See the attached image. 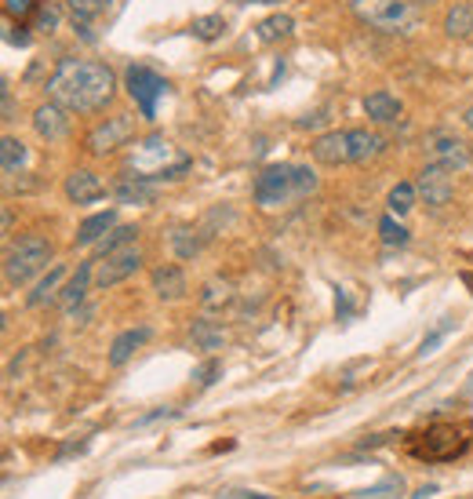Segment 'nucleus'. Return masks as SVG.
Returning <instances> with one entry per match:
<instances>
[{
    "instance_id": "nucleus-37",
    "label": "nucleus",
    "mask_w": 473,
    "mask_h": 499,
    "mask_svg": "<svg viewBox=\"0 0 473 499\" xmlns=\"http://www.w3.org/2000/svg\"><path fill=\"white\" fill-rule=\"evenodd\" d=\"M37 7H40L37 0H4V15H7L11 22H15V18H29Z\"/></svg>"
},
{
    "instance_id": "nucleus-16",
    "label": "nucleus",
    "mask_w": 473,
    "mask_h": 499,
    "mask_svg": "<svg viewBox=\"0 0 473 499\" xmlns=\"http://www.w3.org/2000/svg\"><path fill=\"white\" fill-rule=\"evenodd\" d=\"M150 281H153V292H157V299H164V303H179V299L186 295V273H183L175 262H164V266H157V270L150 273Z\"/></svg>"
},
{
    "instance_id": "nucleus-44",
    "label": "nucleus",
    "mask_w": 473,
    "mask_h": 499,
    "mask_svg": "<svg viewBox=\"0 0 473 499\" xmlns=\"http://www.w3.org/2000/svg\"><path fill=\"white\" fill-rule=\"evenodd\" d=\"M463 121H467V128H470V132H473V106H470V110H467V113H463Z\"/></svg>"
},
{
    "instance_id": "nucleus-5",
    "label": "nucleus",
    "mask_w": 473,
    "mask_h": 499,
    "mask_svg": "<svg viewBox=\"0 0 473 499\" xmlns=\"http://www.w3.org/2000/svg\"><path fill=\"white\" fill-rule=\"evenodd\" d=\"M353 11L361 22H368L379 33H415L419 29V7L412 0H353Z\"/></svg>"
},
{
    "instance_id": "nucleus-9",
    "label": "nucleus",
    "mask_w": 473,
    "mask_h": 499,
    "mask_svg": "<svg viewBox=\"0 0 473 499\" xmlns=\"http://www.w3.org/2000/svg\"><path fill=\"white\" fill-rule=\"evenodd\" d=\"M131 139H135V113H113V117L99 121V124L88 132L84 150H88L91 157H106V154L128 146Z\"/></svg>"
},
{
    "instance_id": "nucleus-7",
    "label": "nucleus",
    "mask_w": 473,
    "mask_h": 499,
    "mask_svg": "<svg viewBox=\"0 0 473 499\" xmlns=\"http://www.w3.org/2000/svg\"><path fill=\"white\" fill-rule=\"evenodd\" d=\"M124 88H128V95L135 99L142 121H157V102L164 99L168 80H164L157 69H150V66H128V73H124Z\"/></svg>"
},
{
    "instance_id": "nucleus-10",
    "label": "nucleus",
    "mask_w": 473,
    "mask_h": 499,
    "mask_svg": "<svg viewBox=\"0 0 473 499\" xmlns=\"http://www.w3.org/2000/svg\"><path fill=\"white\" fill-rule=\"evenodd\" d=\"M139 270H142V251L135 249V245H128V249L113 251L106 259H95V288L110 292L121 281H128L131 273H139Z\"/></svg>"
},
{
    "instance_id": "nucleus-20",
    "label": "nucleus",
    "mask_w": 473,
    "mask_h": 499,
    "mask_svg": "<svg viewBox=\"0 0 473 499\" xmlns=\"http://www.w3.org/2000/svg\"><path fill=\"white\" fill-rule=\"evenodd\" d=\"M117 201L121 205H150L153 197H157V183H150V179H139V175H124L121 183H117Z\"/></svg>"
},
{
    "instance_id": "nucleus-30",
    "label": "nucleus",
    "mask_w": 473,
    "mask_h": 499,
    "mask_svg": "<svg viewBox=\"0 0 473 499\" xmlns=\"http://www.w3.org/2000/svg\"><path fill=\"white\" fill-rule=\"evenodd\" d=\"M58 22H62V7H58L55 0H47V4H40V7L33 11V29H37V33H55Z\"/></svg>"
},
{
    "instance_id": "nucleus-13",
    "label": "nucleus",
    "mask_w": 473,
    "mask_h": 499,
    "mask_svg": "<svg viewBox=\"0 0 473 499\" xmlns=\"http://www.w3.org/2000/svg\"><path fill=\"white\" fill-rule=\"evenodd\" d=\"M62 190H66V197H69L73 205H95V201H102V197H106V183H102L95 172H88V168L69 172Z\"/></svg>"
},
{
    "instance_id": "nucleus-19",
    "label": "nucleus",
    "mask_w": 473,
    "mask_h": 499,
    "mask_svg": "<svg viewBox=\"0 0 473 499\" xmlns=\"http://www.w3.org/2000/svg\"><path fill=\"white\" fill-rule=\"evenodd\" d=\"M150 335H153V332H150L146 324H139V328H128V332H121V335L113 339V346H110V365H113V368H124V365H128V361L135 357V350H139V346H142V343H146Z\"/></svg>"
},
{
    "instance_id": "nucleus-36",
    "label": "nucleus",
    "mask_w": 473,
    "mask_h": 499,
    "mask_svg": "<svg viewBox=\"0 0 473 499\" xmlns=\"http://www.w3.org/2000/svg\"><path fill=\"white\" fill-rule=\"evenodd\" d=\"M401 493V478H386V482H379V485H372V489H364L361 499H390Z\"/></svg>"
},
{
    "instance_id": "nucleus-32",
    "label": "nucleus",
    "mask_w": 473,
    "mask_h": 499,
    "mask_svg": "<svg viewBox=\"0 0 473 499\" xmlns=\"http://www.w3.org/2000/svg\"><path fill=\"white\" fill-rule=\"evenodd\" d=\"M415 194H419V190H415L412 183H397V186L390 190V212H394V216H408L412 205H415Z\"/></svg>"
},
{
    "instance_id": "nucleus-12",
    "label": "nucleus",
    "mask_w": 473,
    "mask_h": 499,
    "mask_svg": "<svg viewBox=\"0 0 473 499\" xmlns=\"http://www.w3.org/2000/svg\"><path fill=\"white\" fill-rule=\"evenodd\" d=\"M415 190L426 197L430 208H445V205L452 201V194H456V183H452V172H448V168H441V165H426V168L419 172Z\"/></svg>"
},
{
    "instance_id": "nucleus-2",
    "label": "nucleus",
    "mask_w": 473,
    "mask_h": 499,
    "mask_svg": "<svg viewBox=\"0 0 473 499\" xmlns=\"http://www.w3.org/2000/svg\"><path fill=\"white\" fill-rule=\"evenodd\" d=\"M190 157L168 143L164 135H146V139H135V146L128 150V172L139 175V179H150V183H161V179H183L190 172Z\"/></svg>"
},
{
    "instance_id": "nucleus-24",
    "label": "nucleus",
    "mask_w": 473,
    "mask_h": 499,
    "mask_svg": "<svg viewBox=\"0 0 473 499\" xmlns=\"http://www.w3.org/2000/svg\"><path fill=\"white\" fill-rule=\"evenodd\" d=\"M0 168H4V175H15L26 168V143L22 139H15V135L0 139Z\"/></svg>"
},
{
    "instance_id": "nucleus-39",
    "label": "nucleus",
    "mask_w": 473,
    "mask_h": 499,
    "mask_svg": "<svg viewBox=\"0 0 473 499\" xmlns=\"http://www.w3.org/2000/svg\"><path fill=\"white\" fill-rule=\"evenodd\" d=\"M0 121H4V124H7V121H15V95H11V88H7V84H4V117H0Z\"/></svg>"
},
{
    "instance_id": "nucleus-18",
    "label": "nucleus",
    "mask_w": 473,
    "mask_h": 499,
    "mask_svg": "<svg viewBox=\"0 0 473 499\" xmlns=\"http://www.w3.org/2000/svg\"><path fill=\"white\" fill-rule=\"evenodd\" d=\"M364 117L372 121V124H397L401 121V113H405V106L390 95V91H372V95H364Z\"/></svg>"
},
{
    "instance_id": "nucleus-38",
    "label": "nucleus",
    "mask_w": 473,
    "mask_h": 499,
    "mask_svg": "<svg viewBox=\"0 0 473 499\" xmlns=\"http://www.w3.org/2000/svg\"><path fill=\"white\" fill-rule=\"evenodd\" d=\"M219 376H223V361H205V365L197 368V376H194V379H197L201 387H212Z\"/></svg>"
},
{
    "instance_id": "nucleus-28",
    "label": "nucleus",
    "mask_w": 473,
    "mask_h": 499,
    "mask_svg": "<svg viewBox=\"0 0 473 499\" xmlns=\"http://www.w3.org/2000/svg\"><path fill=\"white\" fill-rule=\"evenodd\" d=\"M230 299H234V284H230V281H208L205 292H201V306H205V310H219V306H226Z\"/></svg>"
},
{
    "instance_id": "nucleus-17",
    "label": "nucleus",
    "mask_w": 473,
    "mask_h": 499,
    "mask_svg": "<svg viewBox=\"0 0 473 499\" xmlns=\"http://www.w3.org/2000/svg\"><path fill=\"white\" fill-rule=\"evenodd\" d=\"M91 270H95V259L80 262L77 273L62 284V292H58V306H62L66 313H77V310H80V303H84V295H88V284H91Z\"/></svg>"
},
{
    "instance_id": "nucleus-14",
    "label": "nucleus",
    "mask_w": 473,
    "mask_h": 499,
    "mask_svg": "<svg viewBox=\"0 0 473 499\" xmlns=\"http://www.w3.org/2000/svg\"><path fill=\"white\" fill-rule=\"evenodd\" d=\"M346 146H350V165H368L386 150V139L372 128H346Z\"/></svg>"
},
{
    "instance_id": "nucleus-40",
    "label": "nucleus",
    "mask_w": 473,
    "mask_h": 499,
    "mask_svg": "<svg viewBox=\"0 0 473 499\" xmlns=\"http://www.w3.org/2000/svg\"><path fill=\"white\" fill-rule=\"evenodd\" d=\"M219 499H273V496H266V493H247V489H230V493H223Z\"/></svg>"
},
{
    "instance_id": "nucleus-33",
    "label": "nucleus",
    "mask_w": 473,
    "mask_h": 499,
    "mask_svg": "<svg viewBox=\"0 0 473 499\" xmlns=\"http://www.w3.org/2000/svg\"><path fill=\"white\" fill-rule=\"evenodd\" d=\"M379 238H383V245H390V249H394V245H397V249L408 245V230H405L394 216H386V219L379 223Z\"/></svg>"
},
{
    "instance_id": "nucleus-15",
    "label": "nucleus",
    "mask_w": 473,
    "mask_h": 499,
    "mask_svg": "<svg viewBox=\"0 0 473 499\" xmlns=\"http://www.w3.org/2000/svg\"><path fill=\"white\" fill-rule=\"evenodd\" d=\"M313 161L324 165V168H339V165H350V146H346V128L339 132H324L317 143H313Z\"/></svg>"
},
{
    "instance_id": "nucleus-29",
    "label": "nucleus",
    "mask_w": 473,
    "mask_h": 499,
    "mask_svg": "<svg viewBox=\"0 0 473 499\" xmlns=\"http://www.w3.org/2000/svg\"><path fill=\"white\" fill-rule=\"evenodd\" d=\"M102 7H106V0H66V11H69V18H73V26L95 22V18L102 15Z\"/></svg>"
},
{
    "instance_id": "nucleus-4",
    "label": "nucleus",
    "mask_w": 473,
    "mask_h": 499,
    "mask_svg": "<svg viewBox=\"0 0 473 499\" xmlns=\"http://www.w3.org/2000/svg\"><path fill=\"white\" fill-rule=\"evenodd\" d=\"M470 430L463 423H430L426 430H415L408 438V456L419 463H452L467 456Z\"/></svg>"
},
{
    "instance_id": "nucleus-46",
    "label": "nucleus",
    "mask_w": 473,
    "mask_h": 499,
    "mask_svg": "<svg viewBox=\"0 0 473 499\" xmlns=\"http://www.w3.org/2000/svg\"><path fill=\"white\" fill-rule=\"evenodd\" d=\"M106 4H110V0H106Z\"/></svg>"
},
{
    "instance_id": "nucleus-6",
    "label": "nucleus",
    "mask_w": 473,
    "mask_h": 499,
    "mask_svg": "<svg viewBox=\"0 0 473 499\" xmlns=\"http://www.w3.org/2000/svg\"><path fill=\"white\" fill-rule=\"evenodd\" d=\"M47 262H51L47 238L26 234V238H18V241L7 249V255H4V281H7L11 288H22V284L33 281L40 270H47Z\"/></svg>"
},
{
    "instance_id": "nucleus-11",
    "label": "nucleus",
    "mask_w": 473,
    "mask_h": 499,
    "mask_svg": "<svg viewBox=\"0 0 473 499\" xmlns=\"http://www.w3.org/2000/svg\"><path fill=\"white\" fill-rule=\"evenodd\" d=\"M33 132H37V139H44L47 146H51V143H62V139L69 135V110H66L62 102H55V99L40 102V106L33 110Z\"/></svg>"
},
{
    "instance_id": "nucleus-22",
    "label": "nucleus",
    "mask_w": 473,
    "mask_h": 499,
    "mask_svg": "<svg viewBox=\"0 0 473 499\" xmlns=\"http://www.w3.org/2000/svg\"><path fill=\"white\" fill-rule=\"evenodd\" d=\"M445 33L452 40H467L473 37V4H452L445 11Z\"/></svg>"
},
{
    "instance_id": "nucleus-43",
    "label": "nucleus",
    "mask_w": 473,
    "mask_h": 499,
    "mask_svg": "<svg viewBox=\"0 0 473 499\" xmlns=\"http://www.w3.org/2000/svg\"><path fill=\"white\" fill-rule=\"evenodd\" d=\"M434 493H437V485H423V489H419V493H415L412 499H430Z\"/></svg>"
},
{
    "instance_id": "nucleus-8",
    "label": "nucleus",
    "mask_w": 473,
    "mask_h": 499,
    "mask_svg": "<svg viewBox=\"0 0 473 499\" xmlns=\"http://www.w3.org/2000/svg\"><path fill=\"white\" fill-rule=\"evenodd\" d=\"M423 150H426V161H430V165H441V168H448L452 175H456V172H467L473 165V150L467 146V139H459L456 132H445V128L426 132Z\"/></svg>"
},
{
    "instance_id": "nucleus-35",
    "label": "nucleus",
    "mask_w": 473,
    "mask_h": 499,
    "mask_svg": "<svg viewBox=\"0 0 473 499\" xmlns=\"http://www.w3.org/2000/svg\"><path fill=\"white\" fill-rule=\"evenodd\" d=\"M452 328H456V321H445V324H437V328H434V332L423 339V346H419V357H430V354H434V350L445 343V335H448Z\"/></svg>"
},
{
    "instance_id": "nucleus-3",
    "label": "nucleus",
    "mask_w": 473,
    "mask_h": 499,
    "mask_svg": "<svg viewBox=\"0 0 473 499\" xmlns=\"http://www.w3.org/2000/svg\"><path fill=\"white\" fill-rule=\"evenodd\" d=\"M317 190V172L306 165H269L255 175V205L258 208H288L291 201Z\"/></svg>"
},
{
    "instance_id": "nucleus-1",
    "label": "nucleus",
    "mask_w": 473,
    "mask_h": 499,
    "mask_svg": "<svg viewBox=\"0 0 473 499\" xmlns=\"http://www.w3.org/2000/svg\"><path fill=\"white\" fill-rule=\"evenodd\" d=\"M44 88L47 99L62 102L69 113H99L117 95V73L95 58H62Z\"/></svg>"
},
{
    "instance_id": "nucleus-31",
    "label": "nucleus",
    "mask_w": 473,
    "mask_h": 499,
    "mask_svg": "<svg viewBox=\"0 0 473 499\" xmlns=\"http://www.w3.org/2000/svg\"><path fill=\"white\" fill-rule=\"evenodd\" d=\"M190 29H194L197 40H219L226 33V18L223 15H201V18H194Z\"/></svg>"
},
{
    "instance_id": "nucleus-41",
    "label": "nucleus",
    "mask_w": 473,
    "mask_h": 499,
    "mask_svg": "<svg viewBox=\"0 0 473 499\" xmlns=\"http://www.w3.org/2000/svg\"><path fill=\"white\" fill-rule=\"evenodd\" d=\"M7 44H18V48H26V44H29V37H26V33H15V26H7Z\"/></svg>"
},
{
    "instance_id": "nucleus-27",
    "label": "nucleus",
    "mask_w": 473,
    "mask_h": 499,
    "mask_svg": "<svg viewBox=\"0 0 473 499\" xmlns=\"http://www.w3.org/2000/svg\"><path fill=\"white\" fill-rule=\"evenodd\" d=\"M223 328L215 324V321H194V343H197V350H219L223 346Z\"/></svg>"
},
{
    "instance_id": "nucleus-45",
    "label": "nucleus",
    "mask_w": 473,
    "mask_h": 499,
    "mask_svg": "<svg viewBox=\"0 0 473 499\" xmlns=\"http://www.w3.org/2000/svg\"><path fill=\"white\" fill-rule=\"evenodd\" d=\"M236 4H280V0H236Z\"/></svg>"
},
{
    "instance_id": "nucleus-21",
    "label": "nucleus",
    "mask_w": 473,
    "mask_h": 499,
    "mask_svg": "<svg viewBox=\"0 0 473 499\" xmlns=\"http://www.w3.org/2000/svg\"><path fill=\"white\" fill-rule=\"evenodd\" d=\"M117 227V212H99V216H88L80 227H77V245L80 249H91V245H99L110 230Z\"/></svg>"
},
{
    "instance_id": "nucleus-26",
    "label": "nucleus",
    "mask_w": 473,
    "mask_h": 499,
    "mask_svg": "<svg viewBox=\"0 0 473 499\" xmlns=\"http://www.w3.org/2000/svg\"><path fill=\"white\" fill-rule=\"evenodd\" d=\"M135 238H139V230H135V227H113V230H110V238H102V245H99V251H95V259H106V255H113V251L135 245Z\"/></svg>"
},
{
    "instance_id": "nucleus-42",
    "label": "nucleus",
    "mask_w": 473,
    "mask_h": 499,
    "mask_svg": "<svg viewBox=\"0 0 473 499\" xmlns=\"http://www.w3.org/2000/svg\"><path fill=\"white\" fill-rule=\"evenodd\" d=\"M335 306H339V317H350V299H346V292H339Z\"/></svg>"
},
{
    "instance_id": "nucleus-25",
    "label": "nucleus",
    "mask_w": 473,
    "mask_h": 499,
    "mask_svg": "<svg viewBox=\"0 0 473 499\" xmlns=\"http://www.w3.org/2000/svg\"><path fill=\"white\" fill-rule=\"evenodd\" d=\"M62 277H66V266H55V270H51V273H47V277H44V281H40V284L29 292L26 306H44L47 299H58V292H62V288H58V284H62Z\"/></svg>"
},
{
    "instance_id": "nucleus-23",
    "label": "nucleus",
    "mask_w": 473,
    "mask_h": 499,
    "mask_svg": "<svg viewBox=\"0 0 473 499\" xmlns=\"http://www.w3.org/2000/svg\"><path fill=\"white\" fill-rule=\"evenodd\" d=\"M258 40L262 44H277V40H288L291 37V29H295V22H291V15H284V11H277V15H269V18H262L258 26Z\"/></svg>"
},
{
    "instance_id": "nucleus-34",
    "label": "nucleus",
    "mask_w": 473,
    "mask_h": 499,
    "mask_svg": "<svg viewBox=\"0 0 473 499\" xmlns=\"http://www.w3.org/2000/svg\"><path fill=\"white\" fill-rule=\"evenodd\" d=\"M172 249L179 251V259H194L201 251V238H194V230H175L172 234Z\"/></svg>"
}]
</instances>
